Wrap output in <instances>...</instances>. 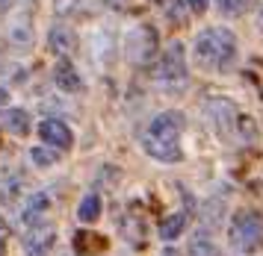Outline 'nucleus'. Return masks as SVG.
Listing matches in <instances>:
<instances>
[{
	"label": "nucleus",
	"instance_id": "nucleus-12",
	"mask_svg": "<svg viewBox=\"0 0 263 256\" xmlns=\"http://www.w3.org/2000/svg\"><path fill=\"white\" fill-rule=\"evenodd\" d=\"M186 256H219V247H216L213 236L210 233H195L190 239V250H186Z\"/></svg>",
	"mask_w": 263,
	"mask_h": 256
},
{
	"label": "nucleus",
	"instance_id": "nucleus-9",
	"mask_svg": "<svg viewBox=\"0 0 263 256\" xmlns=\"http://www.w3.org/2000/svg\"><path fill=\"white\" fill-rule=\"evenodd\" d=\"M48 45L53 53H60V56H68L74 50V45H77V35H74L71 27H65V24H57L53 30H50L48 35Z\"/></svg>",
	"mask_w": 263,
	"mask_h": 256
},
{
	"label": "nucleus",
	"instance_id": "nucleus-15",
	"mask_svg": "<svg viewBox=\"0 0 263 256\" xmlns=\"http://www.w3.org/2000/svg\"><path fill=\"white\" fill-rule=\"evenodd\" d=\"M251 3H254V0H216L219 12L228 15V18H239V15H246V12L251 9Z\"/></svg>",
	"mask_w": 263,
	"mask_h": 256
},
{
	"label": "nucleus",
	"instance_id": "nucleus-10",
	"mask_svg": "<svg viewBox=\"0 0 263 256\" xmlns=\"http://www.w3.org/2000/svg\"><path fill=\"white\" fill-rule=\"evenodd\" d=\"M0 127L6 133H15V136H27L30 133V115L27 109H6L0 115Z\"/></svg>",
	"mask_w": 263,
	"mask_h": 256
},
{
	"label": "nucleus",
	"instance_id": "nucleus-22",
	"mask_svg": "<svg viewBox=\"0 0 263 256\" xmlns=\"http://www.w3.org/2000/svg\"><path fill=\"white\" fill-rule=\"evenodd\" d=\"M163 256H175V253H172V250H166V253H163Z\"/></svg>",
	"mask_w": 263,
	"mask_h": 256
},
{
	"label": "nucleus",
	"instance_id": "nucleus-14",
	"mask_svg": "<svg viewBox=\"0 0 263 256\" xmlns=\"http://www.w3.org/2000/svg\"><path fill=\"white\" fill-rule=\"evenodd\" d=\"M183 230H186V212H175V215H168L166 221L160 224V236H163L166 242L178 239Z\"/></svg>",
	"mask_w": 263,
	"mask_h": 256
},
{
	"label": "nucleus",
	"instance_id": "nucleus-7",
	"mask_svg": "<svg viewBox=\"0 0 263 256\" xmlns=\"http://www.w3.org/2000/svg\"><path fill=\"white\" fill-rule=\"evenodd\" d=\"M154 45H157V35L151 27H136L130 33V59L133 62H148L154 56Z\"/></svg>",
	"mask_w": 263,
	"mask_h": 256
},
{
	"label": "nucleus",
	"instance_id": "nucleus-19",
	"mask_svg": "<svg viewBox=\"0 0 263 256\" xmlns=\"http://www.w3.org/2000/svg\"><path fill=\"white\" fill-rule=\"evenodd\" d=\"M15 6V0H0V15H3V12H9Z\"/></svg>",
	"mask_w": 263,
	"mask_h": 256
},
{
	"label": "nucleus",
	"instance_id": "nucleus-20",
	"mask_svg": "<svg viewBox=\"0 0 263 256\" xmlns=\"http://www.w3.org/2000/svg\"><path fill=\"white\" fill-rule=\"evenodd\" d=\"M3 242H6V233H3V227H0V253H3Z\"/></svg>",
	"mask_w": 263,
	"mask_h": 256
},
{
	"label": "nucleus",
	"instance_id": "nucleus-18",
	"mask_svg": "<svg viewBox=\"0 0 263 256\" xmlns=\"http://www.w3.org/2000/svg\"><path fill=\"white\" fill-rule=\"evenodd\" d=\"M77 3H80V0H53L57 12H62V15H65V12H71L74 6H77Z\"/></svg>",
	"mask_w": 263,
	"mask_h": 256
},
{
	"label": "nucleus",
	"instance_id": "nucleus-3",
	"mask_svg": "<svg viewBox=\"0 0 263 256\" xmlns=\"http://www.w3.org/2000/svg\"><path fill=\"white\" fill-rule=\"evenodd\" d=\"M231 245L242 250V253H251L257 250L263 242V215L257 209H239L234 218H231Z\"/></svg>",
	"mask_w": 263,
	"mask_h": 256
},
{
	"label": "nucleus",
	"instance_id": "nucleus-16",
	"mask_svg": "<svg viewBox=\"0 0 263 256\" xmlns=\"http://www.w3.org/2000/svg\"><path fill=\"white\" fill-rule=\"evenodd\" d=\"M30 156H33V162L42 165V168H50V165L57 162V151H48L45 144H42V147H33V151H30Z\"/></svg>",
	"mask_w": 263,
	"mask_h": 256
},
{
	"label": "nucleus",
	"instance_id": "nucleus-17",
	"mask_svg": "<svg viewBox=\"0 0 263 256\" xmlns=\"http://www.w3.org/2000/svg\"><path fill=\"white\" fill-rule=\"evenodd\" d=\"M183 3H186V6H190V9L195 12V15H201V12L207 9V6H210V0H183Z\"/></svg>",
	"mask_w": 263,
	"mask_h": 256
},
{
	"label": "nucleus",
	"instance_id": "nucleus-11",
	"mask_svg": "<svg viewBox=\"0 0 263 256\" xmlns=\"http://www.w3.org/2000/svg\"><path fill=\"white\" fill-rule=\"evenodd\" d=\"M48 195L45 191H36V195H30L27 198V203H24V212H21V218H24V224H30V227H36L39 224V218L48 212Z\"/></svg>",
	"mask_w": 263,
	"mask_h": 256
},
{
	"label": "nucleus",
	"instance_id": "nucleus-1",
	"mask_svg": "<svg viewBox=\"0 0 263 256\" xmlns=\"http://www.w3.org/2000/svg\"><path fill=\"white\" fill-rule=\"evenodd\" d=\"M180 133H183V115L180 112H160L145 130L142 147L157 162H178L180 159Z\"/></svg>",
	"mask_w": 263,
	"mask_h": 256
},
{
	"label": "nucleus",
	"instance_id": "nucleus-2",
	"mask_svg": "<svg viewBox=\"0 0 263 256\" xmlns=\"http://www.w3.org/2000/svg\"><path fill=\"white\" fill-rule=\"evenodd\" d=\"M195 59L210 71H225L237 59V35L225 27H210L195 38Z\"/></svg>",
	"mask_w": 263,
	"mask_h": 256
},
{
	"label": "nucleus",
	"instance_id": "nucleus-5",
	"mask_svg": "<svg viewBox=\"0 0 263 256\" xmlns=\"http://www.w3.org/2000/svg\"><path fill=\"white\" fill-rule=\"evenodd\" d=\"M39 136H42L45 144L57 147V151H68V147L74 144L71 127H68L65 121H60V118H48V121H42V124H39Z\"/></svg>",
	"mask_w": 263,
	"mask_h": 256
},
{
	"label": "nucleus",
	"instance_id": "nucleus-4",
	"mask_svg": "<svg viewBox=\"0 0 263 256\" xmlns=\"http://www.w3.org/2000/svg\"><path fill=\"white\" fill-rule=\"evenodd\" d=\"M154 74H157V80H160V86H166V89H180L186 82V53H183L180 41H172L163 50Z\"/></svg>",
	"mask_w": 263,
	"mask_h": 256
},
{
	"label": "nucleus",
	"instance_id": "nucleus-13",
	"mask_svg": "<svg viewBox=\"0 0 263 256\" xmlns=\"http://www.w3.org/2000/svg\"><path fill=\"white\" fill-rule=\"evenodd\" d=\"M77 218L83 224H95L101 218V198H98L95 191H89L83 200H80V206H77Z\"/></svg>",
	"mask_w": 263,
	"mask_h": 256
},
{
	"label": "nucleus",
	"instance_id": "nucleus-6",
	"mask_svg": "<svg viewBox=\"0 0 263 256\" xmlns=\"http://www.w3.org/2000/svg\"><path fill=\"white\" fill-rule=\"evenodd\" d=\"M53 242H57V230L50 224H36L33 233L24 239V250L27 256H50Z\"/></svg>",
	"mask_w": 263,
	"mask_h": 256
},
{
	"label": "nucleus",
	"instance_id": "nucleus-21",
	"mask_svg": "<svg viewBox=\"0 0 263 256\" xmlns=\"http://www.w3.org/2000/svg\"><path fill=\"white\" fill-rule=\"evenodd\" d=\"M0 106H6V92L0 89Z\"/></svg>",
	"mask_w": 263,
	"mask_h": 256
},
{
	"label": "nucleus",
	"instance_id": "nucleus-8",
	"mask_svg": "<svg viewBox=\"0 0 263 256\" xmlns=\"http://www.w3.org/2000/svg\"><path fill=\"white\" fill-rule=\"evenodd\" d=\"M53 82H57V89L65 92V94H77L83 89V77L77 74V68H74L68 59H62L60 65L53 68Z\"/></svg>",
	"mask_w": 263,
	"mask_h": 256
}]
</instances>
